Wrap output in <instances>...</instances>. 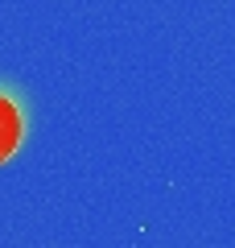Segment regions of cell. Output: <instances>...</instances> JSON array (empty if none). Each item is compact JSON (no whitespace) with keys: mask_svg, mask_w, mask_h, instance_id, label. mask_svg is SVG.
<instances>
[{"mask_svg":"<svg viewBox=\"0 0 235 248\" xmlns=\"http://www.w3.org/2000/svg\"><path fill=\"white\" fill-rule=\"evenodd\" d=\"M21 145V112L9 95H0V161L13 157Z\"/></svg>","mask_w":235,"mask_h":248,"instance_id":"obj_1","label":"cell"}]
</instances>
